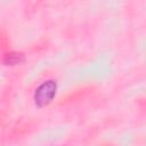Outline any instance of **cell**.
<instances>
[{
	"mask_svg": "<svg viewBox=\"0 0 146 146\" xmlns=\"http://www.w3.org/2000/svg\"><path fill=\"white\" fill-rule=\"evenodd\" d=\"M23 60H24V55L22 52H16V51L6 54L3 58V63L6 65H17Z\"/></svg>",
	"mask_w": 146,
	"mask_h": 146,
	"instance_id": "obj_2",
	"label": "cell"
},
{
	"mask_svg": "<svg viewBox=\"0 0 146 146\" xmlns=\"http://www.w3.org/2000/svg\"><path fill=\"white\" fill-rule=\"evenodd\" d=\"M56 90H57V84H56V81L54 80H48L41 83L35 89V92H34L35 105L38 107H43L48 105L55 97Z\"/></svg>",
	"mask_w": 146,
	"mask_h": 146,
	"instance_id": "obj_1",
	"label": "cell"
}]
</instances>
